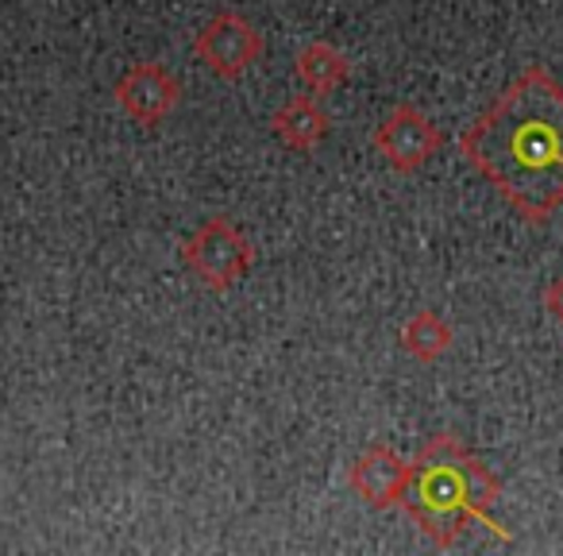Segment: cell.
<instances>
[{"mask_svg":"<svg viewBox=\"0 0 563 556\" xmlns=\"http://www.w3.org/2000/svg\"><path fill=\"white\" fill-rule=\"evenodd\" d=\"M498 502L501 479L471 448H463L460 437L437 433L409 464L398 506L421 525V533L437 548H455L471 525H483L494 537L509 541V533L490 514Z\"/></svg>","mask_w":563,"mask_h":556,"instance_id":"2","label":"cell"},{"mask_svg":"<svg viewBox=\"0 0 563 556\" xmlns=\"http://www.w3.org/2000/svg\"><path fill=\"white\" fill-rule=\"evenodd\" d=\"M452 348V325L437 309H421L401 325V352L413 356L417 363H437Z\"/></svg>","mask_w":563,"mask_h":556,"instance_id":"10","label":"cell"},{"mask_svg":"<svg viewBox=\"0 0 563 556\" xmlns=\"http://www.w3.org/2000/svg\"><path fill=\"white\" fill-rule=\"evenodd\" d=\"M271 132L278 135L282 148L290 151H317L329 135V112L309 97H290L271 117Z\"/></svg>","mask_w":563,"mask_h":556,"instance_id":"8","label":"cell"},{"mask_svg":"<svg viewBox=\"0 0 563 556\" xmlns=\"http://www.w3.org/2000/svg\"><path fill=\"white\" fill-rule=\"evenodd\" d=\"M440 128L413 105H398L390 117L375 128V151L398 174H413L440 151Z\"/></svg>","mask_w":563,"mask_h":556,"instance_id":"5","label":"cell"},{"mask_svg":"<svg viewBox=\"0 0 563 556\" xmlns=\"http://www.w3.org/2000/svg\"><path fill=\"white\" fill-rule=\"evenodd\" d=\"M406 479H409V464L401 460L390 445H371L367 453L347 468V487L375 510L398 506L401 491H406Z\"/></svg>","mask_w":563,"mask_h":556,"instance_id":"7","label":"cell"},{"mask_svg":"<svg viewBox=\"0 0 563 556\" xmlns=\"http://www.w3.org/2000/svg\"><path fill=\"white\" fill-rule=\"evenodd\" d=\"M181 263L189 266V274L205 291L224 294L247 279L251 263H255V248L240 232V225H232L228 217H209L181 243Z\"/></svg>","mask_w":563,"mask_h":556,"instance_id":"3","label":"cell"},{"mask_svg":"<svg viewBox=\"0 0 563 556\" xmlns=\"http://www.w3.org/2000/svg\"><path fill=\"white\" fill-rule=\"evenodd\" d=\"M540 302H544V314L552 317L555 325H563V274H555L552 283L544 286V294H540Z\"/></svg>","mask_w":563,"mask_h":556,"instance_id":"11","label":"cell"},{"mask_svg":"<svg viewBox=\"0 0 563 556\" xmlns=\"http://www.w3.org/2000/svg\"><path fill=\"white\" fill-rule=\"evenodd\" d=\"M294 74H298V81L313 97H329L347 81L352 63H347V55L340 47H332V43H324V40H313V43H306V47L298 51Z\"/></svg>","mask_w":563,"mask_h":556,"instance_id":"9","label":"cell"},{"mask_svg":"<svg viewBox=\"0 0 563 556\" xmlns=\"http://www.w3.org/2000/svg\"><path fill=\"white\" fill-rule=\"evenodd\" d=\"M263 51H266V43H263V35H258V28L235 9H220L217 17L194 35V55L224 81L243 78V74L263 58Z\"/></svg>","mask_w":563,"mask_h":556,"instance_id":"4","label":"cell"},{"mask_svg":"<svg viewBox=\"0 0 563 556\" xmlns=\"http://www.w3.org/2000/svg\"><path fill=\"white\" fill-rule=\"evenodd\" d=\"M460 151L529 225L563 205V86L529 66L483 117L463 128Z\"/></svg>","mask_w":563,"mask_h":556,"instance_id":"1","label":"cell"},{"mask_svg":"<svg viewBox=\"0 0 563 556\" xmlns=\"http://www.w3.org/2000/svg\"><path fill=\"white\" fill-rule=\"evenodd\" d=\"M181 86L166 66L158 63H135L117 81V105L143 128H155L178 109Z\"/></svg>","mask_w":563,"mask_h":556,"instance_id":"6","label":"cell"}]
</instances>
